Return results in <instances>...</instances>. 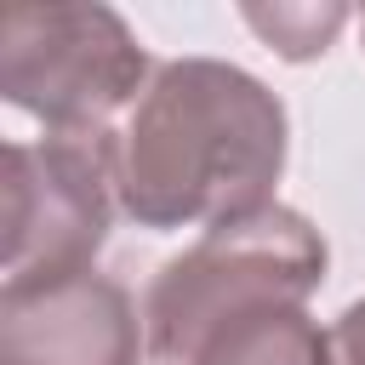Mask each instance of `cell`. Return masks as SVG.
Returning a JSON list of instances; mask_svg holds the SVG:
<instances>
[{
  "mask_svg": "<svg viewBox=\"0 0 365 365\" xmlns=\"http://www.w3.org/2000/svg\"><path fill=\"white\" fill-rule=\"evenodd\" d=\"M148 80L143 40L97 0H11L0 11V97L51 137H103Z\"/></svg>",
  "mask_w": 365,
  "mask_h": 365,
  "instance_id": "obj_3",
  "label": "cell"
},
{
  "mask_svg": "<svg viewBox=\"0 0 365 365\" xmlns=\"http://www.w3.org/2000/svg\"><path fill=\"white\" fill-rule=\"evenodd\" d=\"M0 365H137V314L108 274L0 291Z\"/></svg>",
  "mask_w": 365,
  "mask_h": 365,
  "instance_id": "obj_5",
  "label": "cell"
},
{
  "mask_svg": "<svg viewBox=\"0 0 365 365\" xmlns=\"http://www.w3.org/2000/svg\"><path fill=\"white\" fill-rule=\"evenodd\" d=\"M194 365H331V336L308 319V308H262L222 325Z\"/></svg>",
  "mask_w": 365,
  "mask_h": 365,
  "instance_id": "obj_6",
  "label": "cell"
},
{
  "mask_svg": "<svg viewBox=\"0 0 365 365\" xmlns=\"http://www.w3.org/2000/svg\"><path fill=\"white\" fill-rule=\"evenodd\" d=\"M325 279V240L291 205H262L234 222L205 228L182 257H171L148 285V342L165 365H194V354L234 319L262 308H302Z\"/></svg>",
  "mask_w": 365,
  "mask_h": 365,
  "instance_id": "obj_2",
  "label": "cell"
},
{
  "mask_svg": "<svg viewBox=\"0 0 365 365\" xmlns=\"http://www.w3.org/2000/svg\"><path fill=\"white\" fill-rule=\"evenodd\" d=\"M331 365H365V297L348 302L331 325Z\"/></svg>",
  "mask_w": 365,
  "mask_h": 365,
  "instance_id": "obj_8",
  "label": "cell"
},
{
  "mask_svg": "<svg viewBox=\"0 0 365 365\" xmlns=\"http://www.w3.org/2000/svg\"><path fill=\"white\" fill-rule=\"evenodd\" d=\"M285 171V108L279 97L217 57L160 63L137 97L114 182L120 211L143 228H194L234 222L274 205L268 188Z\"/></svg>",
  "mask_w": 365,
  "mask_h": 365,
  "instance_id": "obj_1",
  "label": "cell"
},
{
  "mask_svg": "<svg viewBox=\"0 0 365 365\" xmlns=\"http://www.w3.org/2000/svg\"><path fill=\"white\" fill-rule=\"evenodd\" d=\"M120 131L6 143V291L91 274L120 200Z\"/></svg>",
  "mask_w": 365,
  "mask_h": 365,
  "instance_id": "obj_4",
  "label": "cell"
},
{
  "mask_svg": "<svg viewBox=\"0 0 365 365\" xmlns=\"http://www.w3.org/2000/svg\"><path fill=\"white\" fill-rule=\"evenodd\" d=\"M245 23L262 40H274L279 57L302 63V57H319L331 46V34L348 23V6H274V11L268 6H245Z\"/></svg>",
  "mask_w": 365,
  "mask_h": 365,
  "instance_id": "obj_7",
  "label": "cell"
}]
</instances>
